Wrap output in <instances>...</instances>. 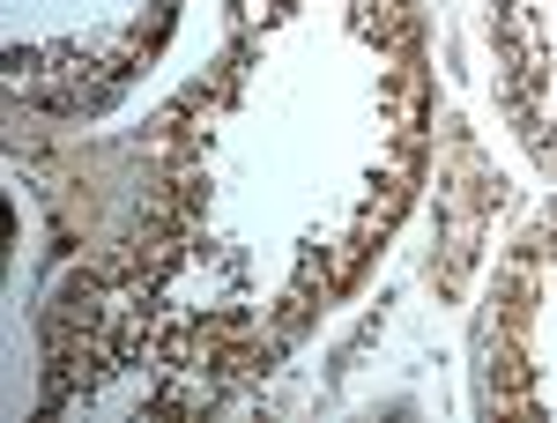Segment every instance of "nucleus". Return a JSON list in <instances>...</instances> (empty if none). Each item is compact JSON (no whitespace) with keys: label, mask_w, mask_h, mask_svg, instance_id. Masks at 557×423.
I'll return each mask as SVG.
<instances>
[{"label":"nucleus","mask_w":557,"mask_h":423,"mask_svg":"<svg viewBox=\"0 0 557 423\" xmlns=\"http://www.w3.org/2000/svg\"><path fill=\"white\" fill-rule=\"evenodd\" d=\"M483 30L506 134L543 178H557V0H483Z\"/></svg>","instance_id":"nucleus-4"},{"label":"nucleus","mask_w":557,"mask_h":423,"mask_svg":"<svg viewBox=\"0 0 557 423\" xmlns=\"http://www.w3.org/2000/svg\"><path fill=\"white\" fill-rule=\"evenodd\" d=\"M475 416H557V194L498 253L469 335Z\"/></svg>","instance_id":"nucleus-3"},{"label":"nucleus","mask_w":557,"mask_h":423,"mask_svg":"<svg viewBox=\"0 0 557 423\" xmlns=\"http://www.w3.org/2000/svg\"><path fill=\"white\" fill-rule=\"evenodd\" d=\"M186 0H8V97L45 120H104L164 60Z\"/></svg>","instance_id":"nucleus-2"},{"label":"nucleus","mask_w":557,"mask_h":423,"mask_svg":"<svg viewBox=\"0 0 557 423\" xmlns=\"http://www.w3.org/2000/svg\"><path fill=\"white\" fill-rule=\"evenodd\" d=\"M438 141L417 0H223L209 75L149 134L141 209L89 304L104 372L253 386L364 290Z\"/></svg>","instance_id":"nucleus-1"}]
</instances>
